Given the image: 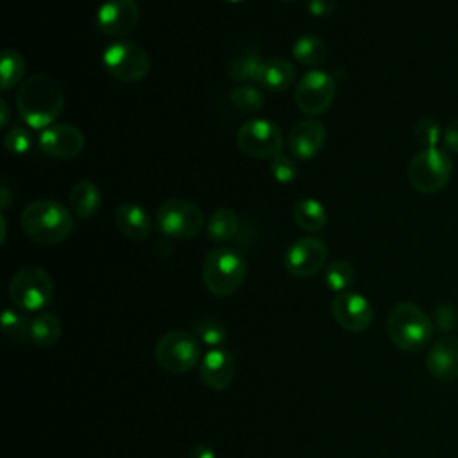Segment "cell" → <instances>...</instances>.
<instances>
[{
    "instance_id": "cell-1",
    "label": "cell",
    "mask_w": 458,
    "mask_h": 458,
    "mask_svg": "<svg viewBox=\"0 0 458 458\" xmlns=\"http://www.w3.org/2000/svg\"><path fill=\"white\" fill-rule=\"evenodd\" d=\"M64 106L61 86L48 75H32L21 82L16 93V107L21 120L32 129L54 125Z\"/></svg>"
},
{
    "instance_id": "cell-2",
    "label": "cell",
    "mask_w": 458,
    "mask_h": 458,
    "mask_svg": "<svg viewBox=\"0 0 458 458\" xmlns=\"http://www.w3.org/2000/svg\"><path fill=\"white\" fill-rule=\"evenodd\" d=\"M25 236L41 245L64 242L75 229L70 208L55 200H34L25 206L20 216Z\"/></svg>"
},
{
    "instance_id": "cell-3",
    "label": "cell",
    "mask_w": 458,
    "mask_h": 458,
    "mask_svg": "<svg viewBox=\"0 0 458 458\" xmlns=\"http://www.w3.org/2000/svg\"><path fill=\"white\" fill-rule=\"evenodd\" d=\"M435 322L415 302H397L386 317V335L390 342L404 352H420L431 344Z\"/></svg>"
},
{
    "instance_id": "cell-4",
    "label": "cell",
    "mask_w": 458,
    "mask_h": 458,
    "mask_svg": "<svg viewBox=\"0 0 458 458\" xmlns=\"http://www.w3.org/2000/svg\"><path fill=\"white\" fill-rule=\"evenodd\" d=\"M245 258L231 247H216L208 252L202 265V281L215 297L233 295L245 281Z\"/></svg>"
},
{
    "instance_id": "cell-5",
    "label": "cell",
    "mask_w": 458,
    "mask_h": 458,
    "mask_svg": "<svg viewBox=\"0 0 458 458\" xmlns=\"http://www.w3.org/2000/svg\"><path fill=\"white\" fill-rule=\"evenodd\" d=\"M9 297L21 311H39L48 306L54 297L52 277L41 267H23L9 283Z\"/></svg>"
},
{
    "instance_id": "cell-6",
    "label": "cell",
    "mask_w": 458,
    "mask_h": 458,
    "mask_svg": "<svg viewBox=\"0 0 458 458\" xmlns=\"http://www.w3.org/2000/svg\"><path fill=\"white\" fill-rule=\"evenodd\" d=\"M408 181L420 193H435L442 190L453 174V161L447 150L438 147L422 148L408 163Z\"/></svg>"
},
{
    "instance_id": "cell-7",
    "label": "cell",
    "mask_w": 458,
    "mask_h": 458,
    "mask_svg": "<svg viewBox=\"0 0 458 458\" xmlns=\"http://www.w3.org/2000/svg\"><path fill=\"white\" fill-rule=\"evenodd\" d=\"M157 365L170 374H184L200 360L199 338L184 329H175L163 335L154 349Z\"/></svg>"
},
{
    "instance_id": "cell-8",
    "label": "cell",
    "mask_w": 458,
    "mask_h": 458,
    "mask_svg": "<svg viewBox=\"0 0 458 458\" xmlns=\"http://www.w3.org/2000/svg\"><path fill=\"white\" fill-rule=\"evenodd\" d=\"M106 72L122 82H140L150 70L147 52L132 41H114L106 47L102 54Z\"/></svg>"
},
{
    "instance_id": "cell-9",
    "label": "cell",
    "mask_w": 458,
    "mask_h": 458,
    "mask_svg": "<svg viewBox=\"0 0 458 458\" xmlns=\"http://www.w3.org/2000/svg\"><path fill=\"white\" fill-rule=\"evenodd\" d=\"M156 222L163 236L190 240L200 233L204 225V215L200 208L190 200L168 199L157 208Z\"/></svg>"
},
{
    "instance_id": "cell-10",
    "label": "cell",
    "mask_w": 458,
    "mask_h": 458,
    "mask_svg": "<svg viewBox=\"0 0 458 458\" xmlns=\"http://www.w3.org/2000/svg\"><path fill=\"white\" fill-rule=\"evenodd\" d=\"M238 148L254 159H274L283 154L284 138L277 123L267 118H252L245 122L236 134Z\"/></svg>"
},
{
    "instance_id": "cell-11",
    "label": "cell",
    "mask_w": 458,
    "mask_h": 458,
    "mask_svg": "<svg viewBox=\"0 0 458 458\" xmlns=\"http://www.w3.org/2000/svg\"><path fill=\"white\" fill-rule=\"evenodd\" d=\"M335 79L327 72L311 70L301 77L295 88V104L306 114L326 113L335 98Z\"/></svg>"
},
{
    "instance_id": "cell-12",
    "label": "cell",
    "mask_w": 458,
    "mask_h": 458,
    "mask_svg": "<svg viewBox=\"0 0 458 458\" xmlns=\"http://www.w3.org/2000/svg\"><path fill=\"white\" fill-rule=\"evenodd\" d=\"M327 261V245L315 236L295 240L284 252L283 265L293 277L306 279L324 268Z\"/></svg>"
},
{
    "instance_id": "cell-13",
    "label": "cell",
    "mask_w": 458,
    "mask_h": 458,
    "mask_svg": "<svg viewBox=\"0 0 458 458\" xmlns=\"http://www.w3.org/2000/svg\"><path fill=\"white\" fill-rule=\"evenodd\" d=\"M331 315L342 329L351 333H361L369 329L374 320L372 304L358 292L336 293L331 301Z\"/></svg>"
},
{
    "instance_id": "cell-14",
    "label": "cell",
    "mask_w": 458,
    "mask_h": 458,
    "mask_svg": "<svg viewBox=\"0 0 458 458\" xmlns=\"http://www.w3.org/2000/svg\"><path fill=\"white\" fill-rule=\"evenodd\" d=\"M140 20V7L134 0H106L97 11V27L102 34L122 38L132 32Z\"/></svg>"
},
{
    "instance_id": "cell-15",
    "label": "cell",
    "mask_w": 458,
    "mask_h": 458,
    "mask_svg": "<svg viewBox=\"0 0 458 458\" xmlns=\"http://www.w3.org/2000/svg\"><path fill=\"white\" fill-rule=\"evenodd\" d=\"M38 143L47 156L70 159L82 152L84 134L79 127L72 123H54L41 131Z\"/></svg>"
},
{
    "instance_id": "cell-16",
    "label": "cell",
    "mask_w": 458,
    "mask_h": 458,
    "mask_svg": "<svg viewBox=\"0 0 458 458\" xmlns=\"http://www.w3.org/2000/svg\"><path fill=\"white\" fill-rule=\"evenodd\" d=\"M288 150L293 157L311 159L326 143V127L315 118H304L292 125L288 138Z\"/></svg>"
},
{
    "instance_id": "cell-17",
    "label": "cell",
    "mask_w": 458,
    "mask_h": 458,
    "mask_svg": "<svg viewBox=\"0 0 458 458\" xmlns=\"http://www.w3.org/2000/svg\"><path fill=\"white\" fill-rule=\"evenodd\" d=\"M428 372L444 383L458 379V336L447 335L431 344L426 354Z\"/></svg>"
},
{
    "instance_id": "cell-18",
    "label": "cell",
    "mask_w": 458,
    "mask_h": 458,
    "mask_svg": "<svg viewBox=\"0 0 458 458\" xmlns=\"http://www.w3.org/2000/svg\"><path fill=\"white\" fill-rule=\"evenodd\" d=\"M236 363L233 352L225 349H209L200 361V379L211 390H224L233 383Z\"/></svg>"
},
{
    "instance_id": "cell-19",
    "label": "cell",
    "mask_w": 458,
    "mask_h": 458,
    "mask_svg": "<svg viewBox=\"0 0 458 458\" xmlns=\"http://www.w3.org/2000/svg\"><path fill=\"white\" fill-rule=\"evenodd\" d=\"M114 224L118 231L136 242L147 240L152 233V220L147 215V211L134 204V202H123L114 211Z\"/></svg>"
},
{
    "instance_id": "cell-20",
    "label": "cell",
    "mask_w": 458,
    "mask_h": 458,
    "mask_svg": "<svg viewBox=\"0 0 458 458\" xmlns=\"http://www.w3.org/2000/svg\"><path fill=\"white\" fill-rule=\"evenodd\" d=\"M297 70L295 66L284 57H268L263 59L258 84L270 91H284L295 81Z\"/></svg>"
},
{
    "instance_id": "cell-21",
    "label": "cell",
    "mask_w": 458,
    "mask_h": 458,
    "mask_svg": "<svg viewBox=\"0 0 458 458\" xmlns=\"http://www.w3.org/2000/svg\"><path fill=\"white\" fill-rule=\"evenodd\" d=\"M100 190L88 179H82L79 182H75L70 190V197H68V204H70V211L77 216V218H89L91 215L97 213L98 206H100Z\"/></svg>"
},
{
    "instance_id": "cell-22",
    "label": "cell",
    "mask_w": 458,
    "mask_h": 458,
    "mask_svg": "<svg viewBox=\"0 0 458 458\" xmlns=\"http://www.w3.org/2000/svg\"><path fill=\"white\" fill-rule=\"evenodd\" d=\"M292 216H293V222L308 233H318L327 225V213L324 206L315 199L297 200L293 204Z\"/></svg>"
},
{
    "instance_id": "cell-23",
    "label": "cell",
    "mask_w": 458,
    "mask_h": 458,
    "mask_svg": "<svg viewBox=\"0 0 458 458\" xmlns=\"http://www.w3.org/2000/svg\"><path fill=\"white\" fill-rule=\"evenodd\" d=\"M292 54L304 66H320L327 61V47L315 34H302L295 39Z\"/></svg>"
},
{
    "instance_id": "cell-24",
    "label": "cell",
    "mask_w": 458,
    "mask_h": 458,
    "mask_svg": "<svg viewBox=\"0 0 458 458\" xmlns=\"http://www.w3.org/2000/svg\"><path fill=\"white\" fill-rule=\"evenodd\" d=\"M240 231V218L231 208H218L208 222V236L213 242L224 243L236 238Z\"/></svg>"
},
{
    "instance_id": "cell-25",
    "label": "cell",
    "mask_w": 458,
    "mask_h": 458,
    "mask_svg": "<svg viewBox=\"0 0 458 458\" xmlns=\"http://www.w3.org/2000/svg\"><path fill=\"white\" fill-rule=\"evenodd\" d=\"M61 336V320L54 313H39L30 318V342L38 347H52Z\"/></svg>"
},
{
    "instance_id": "cell-26",
    "label": "cell",
    "mask_w": 458,
    "mask_h": 458,
    "mask_svg": "<svg viewBox=\"0 0 458 458\" xmlns=\"http://www.w3.org/2000/svg\"><path fill=\"white\" fill-rule=\"evenodd\" d=\"M25 59L14 48H5L2 52V64H0V86L4 91H9L16 84L21 82L25 75Z\"/></svg>"
},
{
    "instance_id": "cell-27",
    "label": "cell",
    "mask_w": 458,
    "mask_h": 458,
    "mask_svg": "<svg viewBox=\"0 0 458 458\" xmlns=\"http://www.w3.org/2000/svg\"><path fill=\"white\" fill-rule=\"evenodd\" d=\"M261 64H263V59H261L258 54L247 52V54L236 57V59L229 64L227 72H229V77H231L234 82L250 84V82H258Z\"/></svg>"
},
{
    "instance_id": "cell-28",
    "label": "cell",
    "mask_w": 458,
    "mask_h": 458,
    "mask_svg": "<svg viewBox=\"0 0 458 458\" xmlns=\"http://www.w3.org/2000/svg\"><path fill=\"white\" fill-rule=\"evenodd\" d=\"M193 335L199 338V342L211 349H220L229 338L227 327L216 318H202L193 322Z\"/></svg>"
},
{
    "instance_id": "cell-29",
    "label": "cell",
    "mask_w": 458,
    "mask_h": 458,
    "mask_svg": "<svg viewBox=\"0 0 458 458\" xmlns=\"http://www.w3.org/2000/svg\"><path fill=\"white\" fill-rule=\"evenodd\" d=\"M354 279H356L354 267L345 259H336V261L329 263L326 268V274H324L326 286L338 293L347 292V288L354 283Z\"/></svg>"
},
{
    "instance_id": "cell-30",
    "label": "cell",
    "mask_w": 458,
    "mask_h": 458,
    "mask_svg": "<svg viewBox=\"0 0 458 458\" xmlns=\"http://www.w3.org/2000/svg\"><path fill=\"white\" fill-rule=\"evenodd\" d=\"M231 102H233V106L236 109H240L243 113H256V111H259L263 107L265 97L252 84H240V86L233 88Z\"/></svg>"
},
{
    "instance_id": "cell-31",
    "label": "cell",
    "mask_w": 458,
    "mask_h": 458,
    "mask_svg": "<svg viewBox=\"0 0 458 458\" xmlns=\"http://www.w3.org/2000/svg\"><path fill=\"white\" fill-rule=\"evenodd\" d=\"M2 329L4 333L16 340L18 344H25L27 340L30 342V320H27L21 313L7 308L2 315Z\"/></svg>"
},
{
    "instance_id": "cell-32",
    "label": "cell",
    "mask_w": 458,
    "mask_h": 458,
    "mask_svg": "<svg viewBox=\"0 0 458 458\" xmlns=\"http://www.w3.org/2000/svg\"><path fill=\"white\" fill-rule=\"evenodd\" d=\"M413 134H415V140L424 145V148H431V147H437L438 141L442 140V134L444 131L440 129L438 122L431 116H424L420 118L417 123H415V129H413Z\"/></svg>"
},
{
    "instance_id": "cell-33",
    "label": "cell",
    "mask_w": 458,
    "mask_h": 458,
    "mask_svg": "<svg viewBox=\"0 0 458 458\" xmlns=\"http://www.w3.org/2000/svg\"><path fill=\"white\" fill-rule=\"evenodd\" d=\"M270 175L281 182V184H288L293 182L299 175V166L293 161L292 156L286 154H279L274 159H270Z\"/></svg>"
},
{
    "instance_id": "cell-34",
    "label": "cell",
    "mask_w": 458,
    "mask_h": 458,
    "mask_svg": "<svg viewBox=\"0 0 458 458\" xmlns=\"http://www.w3.org/2000/svg\"><path fill=\"white\" fill-rule=\"evenodd\" d=\"M4 145L11 154H27L32 148V134L20 125L11 127L4 138Z\"/></svg>"
},
{
    "instance_id": "cell-35",
    "label": "cell",
    "mask_w": 458,
    "mask_h": 458,
    "mask_svg": "<svg viewBox=\"0 0 458 458\" xmlns=\"http://www.w3.org/2000/svg\"><path fill=\"white\" fill-rule=\"evenodd\" d=\"M435 322L440 327V331H449L453 329L454 322H456V313L453 310V306L449 304H438L435 306Z\"/></svg>"
},
{
    "instance_id": "cell-36",
    "label": "cell",
    "mask_w": 458,
    "mask_h": 458,
    "mask_svg": "<svg viewBox=\"0 0 458 458\" xmlns=\"http://www.w3.org/2000/svg\"><path fill=\"white\" fill-rule=\"evenodd\" d=\"M442 141H444V147H445L447 152L458 154V118L453 120V122H449V123L444 127Z\"/></svg>"
},
{
    "instance_id": "cell-37",
    "label": "cell",
    "mask_w": 458,
    "mask_h": 458,
    "mask_svg": "<svg viewBox=\"0 0 458 458\" xmlns=\"http://www.w3.org/2000/svg\"><path fill=\"white\" fill-rule=\"evenodd\" d=\"M308 11L313 16H329L336 11V0H308Z\"/></svg>"
},
{
    "instance_id": "cell-38",
    "label": "cell",
    "mask_w": 458,
    "mask_h": 458,
    "mask_svg": "<svg viewBox=\"0 0 458 458\" xmlns=\"http://www.w3.org/2000/svg\"><path fill=\"white\" fill-rule=\"evenodd\" d=\"M154 249H156V254H157V256H161V258L170 256V254H172V250H174V247H172V243H170L168 236H165V238L157 240V242H156V245H154Z\"/></svg>"
},
{
    "instance_id": "cell-39",
    "label": "cell",
    "mask_w": 458,
    "mask_h": 458,
    "mask_svg": "<svg viewBox=\"0 0 458 458\" xmlns=\"http://www.w3.org/2000/svg\"><path fill=\"white\" fill-rule=\"evenodd\" d=\"M190 458H215V451L204 444H197L191 453H190Z\"/></svg>"
},
{
    "instance_id": "cell-40",
    "label": "cell",
    "mask_w": 458,
    "mask_h": 458,
    "mask_svg": "<svg viewBox=\"0 0 458 458\" xmlns=\"http://www.w3.org/2000/svg\"><path fill=\"white\" fill-rule=\"evenodd\" d=\"M0 111H2V118H0V127L4 129L9 123V106L5 100H0Z\"/></svg>"
},
{
    "instance_id": "cell-41",
    "label": "cell",
    "mask_w": 458,
    "mask_h": 458,
    "mask_svg": "<svg viewBox=\"0 0 458 458\" xmlns=\"http://www.w3.org/2000/svg\"><path fill=\"white\" fill-rule=\"evenodd\" d=\"M2 208L5 209L7 206H9V200H11V193H9V190L5 188V186H2Z\"/></svg>"
},
{
    "instance_id": "cell-42",
    "label": "cell",
    "mask_w": 458,
    "mask_h": 458,
    "mask_svg": "<svg viewBox=\"0 0 458 458\" xmlns=\"http://www.w3.org/2000/svg\"><path fill=\"white\" fill-rule=\"evenodd\" d=\"M0 225H2V234H0V242L4 243V242H5V234H7V227H5V218H4V215L0 216Z\"/></svg>"
},
{
    "instance_id": "cell-43",
    "label": "cell",
    "mask_w": 458,
    "mask_h": 458,
    "mask_svg": "<svg viewBox=\"0 0 458 458\" xmlns=\"http://www.w3.org/2000/svg\"><path fill=\"white\" fill-rule=\"evenodd\" d=\"M225 2H229V4H238V2H242V0H225Z\"/></svg>"
},
{
    "instance_id": "cell-44",
    "label": "cell",
    "mask_w": 458,
    "mask_h": 458,
    "mask_svg": "<svg viewBox=\"0 0 458 458\" xmlns=\"http://www.w3.org/2000/svg\"><path fill=\"white\" fill-rule=\"evenodd\" d=\"M281 2H297V0H281Z\"/></svg>"
},
{
    "instance_id": "cell-45",
    "label": "cell",
    "mask_w": 458,
    "mask_h": 458,
    "mask_svg": "<svg viewBox=\"0 0 458 458\" xmlns=\"http://www.w3.org/2000/svg\"><path fill=\"white\" fill-rule=\"evenodd\" d=\"M456 326H458V311H456Z\"/></svg>"
}]
</instances>
